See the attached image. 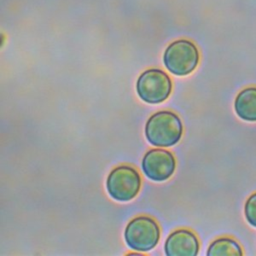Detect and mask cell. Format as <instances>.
Returning a JSON list of instances; mask_svg holds the SVG:
<instances>
[{
  "mask_svg": "<svg viewBox=\"0 0 256 256\" xmlns=\"http://www.w3.org/2000/svg\"><path fill=\"white\" fill-rule=\"evenodd\" d=\"M183 132L180 118L171 111L154 113L146 122L147 141L157 147H170L179 142Z\"/></svg>",
  "mask_w": 256,
  "mask_h": 256,
  "instance_id": "obj_1",
  "label": "cell"
},
{
  "mask_svg": "<svg viewBox=\"0 0 256 256\" xmlns=\"http://www.w3.org/2000/svg\"><path fill=\"white\" fill-rule=\"evenodd\" d=\"M163 62L169 72L176 76L192 73L199 62V52L194 43L186 39L172 42L165 49Z\"/></svg>",
  "mask_w": 256,
  "mask_h": 256,
  "instance_id": "obj_2",
  "label": "cell"
},
{
  "mask_svg": "<svg viewBox=\"0 0 256 256\" xmlns=\"http://www.w3.org/2000/svg\"><path fill=\"white\" fill-rule=\"evenodd\" d=\"M125 242L131 250L147 252L152 250L160 239V228L149 216H137L132 219L124 231Z\"/></svg>",
  "mask_w": 256,
  "mask_h": 256,
  "instance_id": "obj_3",
  "label": "cell"
},
{
  "mask_svg": "<svg viewBox=\"0 0 256 256\" xmlns=\"http://www.w3.org/2000/svg\"><path fill=\"white\" fill-rule=\"evenodd\" d=\"M140 187L141 177L138 171L128 165L114 168L106 180L108 194L119 202H127L135 198Z\"/></svg>",
  "mask_w": 256,
  "mask_h": 256,
  "instance_id": "obj_4",
  "label": "cell"
},
{
  "mask_svg": "<svg viewBox=\"0 0 256 256\" xmlns=\"http://www.w3.org/2000/svg\"><path fill=\"white\" fill-rule=\"evenodd\" d=\"M136 91L142 101L158 104L169 97L172 91V82L164 71L152 68L140 74L136 82Z\"/></svg>",
  "mask_w": 256,
  "mask_h": 256,
  "instance_id": "obj_5",
  "label": "cell"
},
{
  "mask_svg": "<svg viewBox=\"0 0 256 256\" xmlns=\"http://www.w3.org/2000/svg\"><path fill=\"white\" fill-rule=\"evenodd\" d=\"M176 168V161L171 152L155 148L151 149L142 159V170L152 181L162 182L169 179Z\"/></svg>",
  "mask_w": 256,
  "mask_h": 256,
  "instance_id": "obj_6",
  "label": "cell"
},
{
  "mask_svg": "<svg viewBox=\"0 0 256 256\" xmlns=\"http://www.w3.org/2000/svg\"><path fill=\"white\" fill-rule=\"evenodd\" d=\"M164 249L167 256H196L199 251V241L192 231L179 229L168 236Z\"/></svg>",
  "mask_w": 256,
  "mask_h": 256,
  "instance_id": "obj_7",
  "label": "cell"
},
{
  "mask_svg": "<svg viewBox=\"0 0 256 256\" xmlns=\"http://www.w3.org/2000/svg\"><path fill=\"white\" fill-rule=\"evenodd\" d=\"M234 108L236 114L245 121H256V87H248L242 90L235 99Z\"/></svg>",
  "mask_w": 256,
  "mask_h": 256,
  "instance_id": "obj_8",
  "label": "cell"
},
{
  "mask_svg": "<svg viewBox=\"0 0 256 256\" xmlns=\"http://www.w3.org/2000/svg\"><path fill=\"white\" fill-rule=\"evenodd\" d=\"M240 245L231 238H219L213 241L207 251L208 256H241Z\"/></svg>",
  "mask_w": 256,
  "mask_h": 256,
  "instance_id": "obj_9",
  "label": "cell"
},
{
  "mask_svg": "<svg viewBox=\"0 0 256 256\" xmlns=\"http://www.w3.org/2000/svg\"><path fill=\"white\" fill-rule=\"evenodd\" d=\"M245 217L249 224L256 227V193L252 194L246 201Z\"/></svg>",
  "mask_w": 256,
  "mask_h": 256,
  "instance_id": "obj_10",
  "label": "cell"
}]
</instances>
